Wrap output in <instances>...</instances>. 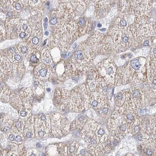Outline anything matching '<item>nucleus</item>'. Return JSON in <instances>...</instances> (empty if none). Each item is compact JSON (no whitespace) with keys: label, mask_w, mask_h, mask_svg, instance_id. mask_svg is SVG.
<instances>
[{"label":"nucleus","mask_w":156,"mask_h":156,"mask_svg":"<svg viewBox=\"0 0 156 156\" xmlns=\"http://www.w3.org/2000/svg\"><path fill=\"white\" fill-rule=\"evenodd\" d=\"M102 44V51L104 52L124 51L136 46L140 42L134 22L132 25L122 27L115 20L108 35L104 37Z\"/></svg>","instance_id":"f257e3e1"},{"label":"nucleus","mask_w":156,"mask_h":156,"mask_svg":"<svg viewBox=\"0 0 156 156\" xmlns=\"http://www.w3.org/2000/svg\"><path fill=\"white\" fill-rule=\"evenodd\" d=\"M95 57L94 48L88 42L79 44L72 57L71 62L76 69L82 71L94 60Z\"/></svg>","instance_id":"f03ea898"},{"label":"nucleus","mask_w":156,"mask_h":156,"mask_svg":"<svg viewBox=\"0 0 156 156\" xmlns=\"http://www.w3.org/2000/svg\"><path fill=\"white\" fill-rule=\"evenodd\" d=\"M97 70L101 73L106 84L109 86L115 85L119 81L120 74L117 70L116 64L112 59L107 58L98 64Z\"/></svg>","instance_id":"7ed1b4c3"},{"label":"nucleus","mask_w":156,"mask_h":156,"mask_svg":"<svg viewBox=\"0 0 156 156\" xmlns=\"http://www.w3.org/2000/svg\"><path fill=\"white\" fill-rule=\"evenodd\" d=\"M70 129V122L60 114L52 115L51 119V133L54 136H61L66 134Z\"/></svg>","instance_id":"20e7f679"},{"label":"nucleus","mask_w":156,"mask_h":156,"mask_svg":"<svg viewBox=\"0 0 156 156\" xmlns=\"http://www.w3.org/2000/svg\"><path fill=\"white\" fill-rule=\"evenodd\" d=\"M34 129L37 138L43 139L51 133V119L48 115L42 114L35 117Z\"/></svg>","instance_id":"39448f33"},{"label":"nucleus","mask_w":156,"mask_h":156,"mask_svg":"<svg viewBox=\"0 0 156 156\" xmlns=\"http://www.w3.org/2000/svg\"><path fill=\"white\" fill-rule=\"evenodd\" d=\"M80 88L76 87L71 93L68 109L75 112H80L84 108V98Z\"/></svg>","instance_id":"423d86ee"},{"label":"nucleus","mask_w":156,"mask_h":156,"mask_svg":"<svg viewBox=\"0 0 156 156\" xmlns=\"http://www.w3.org/2000/svg\"><path fill=\"white\" fill-rule=\"evenodd\" d=\"M22 21L19 18H13L5 21V26L6 37L13 39L19 36L22 33Z\"/></svg>","instance_id":"0eeeda50"},{"label":"nucleus","mask_w":156,"mask_h":156,"mask_svg":"<svg viewBox=\"0 0 156 156\" xmlns=\"http://www.w3.org/2000/svg\"><path fill=\"white\" fill-rule=\"evenodd\" d=\"M70 95L71 92L69 90L61 88L56 89L54 93V99L58 109L62 111L68 109Z\"/></svg>","instance_id":"6e6552de"},{"label":"nucleus","mask_w":156,"mask_h":156,"mask_svg":"<svg viewBox=\"0 0 156 156\" xmlns=\"http://www.w3.org/2000/svg\"><path fill=\"white\" fill-rule=\"evenodd\" d=\"M34 72L36 79L44 83L47 80L50 81L55 77L53 76V68L51 66L44 65L42 62H40L36 67Z\"/></svg>","instance_id":"1a4fd4ad"},{"label":"nucleus","mask_w":156,"mask_h":156,"mask_svg":"<svg viewBox=\"0 0 156 156\" xmlns=\"http://www.w3.org/2000/svg\"><path fill=\"white\" fill-rule=\"evenodd\" d=\"M94 5V12L96 17L102 19L105 17L111 10L110 1H96Z\"/></svg>","instance_id":"9d476101"},{"label":"nucleus","mask_w":156,"mask_h":156,"mask_svg":"<svg viewBox=\"0 0 156 156\" xmlns=\"http://www.w3.org/2000/svg\"><path fill=\"white\" fill-rule=\"evenodd\" d=\"M42 34L40 29L34 30L32 32L28 38V44L33 49L39 51V49L42 47Z\"/></svg>","instance_id":"9b49d317"},{"label":"nucleus","mask_w":156,"mask_h":156,"mask_svg":"<svg viewBox=\"0 0 156 156\" xmlns=\"http://www.w3.org/2000/svg\"><path fill=\"white\" fill-rule=\"evenodd\" d=\"M25 69L24 65L22 62H15L12 63L11 79L16 83H20L21 79L24 75Z\"/></svg>","instance_id":"f8f14e48"},{"label":"nucleus","mask_w":156,"mask_h":156,"mask_svg":"<svg viewBox=\"0 0 156 156\" xmlns=\"http://www.w3.org/2000/svg\"><path fill=\"white\" fill-rule=\"evenodd\" d=\"M35 117L31 115L26 121L23 135L25 138H33L35 136L34 129Z\"/></svg>","instance_id":"ddd939ff"},{"label":"nucleus","mask_w":156,"mask_h":156,"mask_svg":"<svg viewBox=\"0 0 156 156\" xmlns=\"http://www.w3.org/2000/svg\"><path fill=\"white\" fill-rule=\"evenodd\" d=\"M19 145L14 143L8 142L6 146L5 147H1V156H18V150Z\"/></svg>","instance_id":"4468645a"},{"label":"nucleus","mask_w":156,"mask_h":156,"mask_svg":"<svg viewBox=\"0 0 156 156\" xmlns=\"http://www.w3.org/2000/svg\"><path fill=\"white\" fill-rule=\"evenodd\" d=\"M26 122V121L25 120L21 118L15 121L9 133H12L15 135V136L17 135H20L25 138L23 132Z\"/></svg>","instance_id":"2eb2a0df"},{"label":"nucleus","mask_w":156,"mask_h":156,"mask_svg":"<svg viewBox=\"0 0 156 156\" xmlns=\"http://www.w3.org/2000/svg\"><path fill=\"white\" fill-rule=\"evenodd\" d=\"M44 82L37 80L33 83V95L34 98L41 99L44 97Z\"/></svg>","instance_id":"dca6fc26"},{"label":"nucleus","mask_w":156,"mask_h":156,"mask_svg":"<svg viewBox=\"0 0 156 156\" xmlns=\"http://www.w3.org/2000/svg\"><path fill=\"white\" fill-rule=\"evenodd\" d=\"M14 122L8 115H1V131L8 134L10 131Z\"/></svg>","instance_id":"f3484780"},{"label":"nucleus","mask_w":156,"mask_h":156,"mask_svg":"<svg viewBox=\"0 0 156 156\" xmlns=\"http://www.w3.org/2000/svg\"><path fill=\"white\" fill-rule=\"evenodd\" d=\"M11 91L9 87L4 83L2 81H1V101L3 103H8L10 100Z\"/></svg>","instance_id":"a211bd4d"},{"label":"nucleus","mask_w":156,"mask_h":156,"mask_svg":"<svg viewBox=\"0 0 156 156\" xmlns=\"http://www.w3.org/2000/svg\"><path fill=\"white\" fill-rule=\"evenodd\" d=\"M11 105L18 111L23 105V102L19 96L12 95L11 94L10 100Z\"/></svg>","instance_id":"6ab92c4d"},{"label":"nucleus","mask_w":156,"mask_h":156,"mask_svg":"<svg viewBox=\"0 0 156 156\" xmlns=\"http://www.w3.org/2000/svg\"><path fill=\"white\" fill-rule=\"evenodd\" d=\"M79 146V143L74 142L72 143L67 148V155L74 156L76 155L78 151Z\"/></svg>","instance_id":"aec40b11"},{"label":"nucleus","mask_w":156,"mask_h":156,"mask_svg":"<svg viewBox=\"0 0 156 156\" xmlns=\"http://www.w3.org/2000/svg\"><path fill=\"white\" fill-rule=\"evenodd\" d=\"M41 61L43 63L48 66H51L52 63L51 57L47 51H43L41 54Z\"/></svg>","instance_id":"412c9836"},{"label":"nucleus","mask_w":156,"mask_h":156,"mask_svg":"<svg viewBox=\"0 0 156 156\" xmlns=\"http://www.w3.org/2000/svg\"><path fill=\"white\" fill-rule=\"evenodd\" d=\"M30 62L32 64H37V65H39L37 62H39V59L37 57V55L36 53H33L32 51L30 53Z\"/></svg>","instance_id":"4be33fe9"},{"label":"nucleus","mask_w":156,"mask_h":156,"mask_svg":"<svg viewBox=\"0 0 156 156\" xmlns=\"http://www.w3.org/2000/svg\"><path fill=\"white\" fill-rule=\"evenodd\" d=\"M52 15L53 16H51V19L50 20V23L51 25L54 26V25H56L58 23V18L55 16V15L53 12Z\"/></svg>","instance_id":"5701e85b"},{"label":"nucleus","mask_w":156,"mask_h":156,"mask_svg":"<svg viewBox=\"0 0 156 156\" xmlns=\"http://www.w3.org/2000/svg\"><path fill=\"white\" fill-rule=\"evenodd\" d=\"M9 140L11 141H14L15 140V136L12 133H9Z\"/></svg>","instance_id":"b1692460"},{"label":"nucleus","mask_w":156,"mask_h":156,"mask_svg":"<svg viewBox=\"0 0 156 156\" xmlns=\"http://www.w3.org/2000/svg\"><path fill=\"white\" fill-rule=\"evenodd\" d=\"M127 119L128 120L132 121L134 119V117L131 114H128L126 115Z\"/></svg>","instance_id":"393cba45"},{"label":"nucleus","mask_w":156,"mask_h":156,"mask_svg":"<svg viewBox=\"0 0 156 156\" xmlns=\"http://www.w3.org/2000/svg\"><path fill=\"white\" fill-rule=\"evenodd\" d=\"M27 47L25 46L22 47L21 49L20 52L22 54H24L27 53Z\"/></svg>","instance_id":"a878e982"},{"label":"nucleus","mask_w":156,"mask_h":156,"mask_svg":"<svg viewBox=\"0 0 156 156\" xmlns=\"http://www.w3.org/2000/svg\"><path fill=\"white\" fill-rule=\"evenodd\" d=\"M15 9L16 10H20L22 8L21 5L18 2L15 4Z\"/></svg>","instance_id":"bb28decb"},{"label":"nucleus","mask_w":156,"mask_h":156,"mask_svg":"<svg viewBox=\"0 0 156 156\" xmlns=\"http://www.w3.org/2000/svg\"><path fill=\"white\" fill-rule=\"evenodd\" d=\"M22 59L21 56L20 54H16L15 56V61H19Z\"/></svg>","instance_id":"cd10ccee"},{"label":"nucleus","mask_w":156,"mask_h":156,"mask_svg":"<svg viewBox=\"0 0 156 156\" xmlns=\"http://www.w3.org/2000/svg\"><path fill=\"white\" fill-rule=\"evenodd\" d=\"M19 37L20 38H25V37H27V34L25 32L22 31L21 33L19 35Z\"/></svg>","instance_id":"c85d7f7f"},{"label":"nucleus","mask_w":156,"mask_h":156,"mask_svg":"<svg viewBox=\"0 0 156 156\" xmlns=\"http://www.w3.org/2000/svg\"><path fill=\"white\" fill-rule=\"evenodd\" d=\"M48 19L47 17H46L44 20V26L45 29L47 28V26H48Z\"/></svg>","instance_id":"c756f323"},{"label":"nucleus","mask_w":156,"mask_h":156,"mask_svg":"<svg viewBox=\"0 0 156 156\" xmlns=\"http://www.w3.org/2000/svg\"><path fill=\"white\" fill-rule=\"evenodd\" d=\"M122 96H123V95H122V93H118L117 95V98H118V100H122Z\"/></svg>","instance_id":"7c9ffc66"},{"label":"nucleus","mask_w":156,"mask_h":156,"mask_svg":"<svg viewBox=\"0 0 156 156\" xmlns=\"http://www.w3.org/2000/svg\"><path fill=\"white\" fill-rule=\"evenodd\" d=\"M108 108L106 107H104L102 110V113L106 115V114L108 113Z\"/></svg>","instance_id":"2f4dec72"},{"label":"nucleus","mask_w":156,"mask_h":156,"mask_svg":"<svg viewBox=\"0 0 156 156\" xmlns=\"http://www.w3.org/2000/svg\"><path fill=\"white\" fill-rule=\"evenodd\" d=\"M85 154V151L83 149H82L79 152V154H80V155H83Z\"/></svg>","instance_id":"473e14b6"},{"label":"nucleus","mask_w":156,"mask_h":156,"mask_svg":"<svg viewBox=\"0 0 156 156\" xmlns=\"http://www.w3.org/2000/svg\"><path fill=\"white\" fill-rule=\"evenodd\" d=\"M143 139V135H142L141 134H140L138 135V140H141L142 139Z\"/></svg>","instance_id":"72a5a7b5"},{"label":"nucleus","mask_w":156,"mask_h":156,"mask_svg":"<svg viewBox=\"0 0 156 156\" xmlns=\"http://www.w3.org/2000/svg\"><path fill=\"white\" fill-rule=\"evenodd\" d=\"M51 88L50 87H47L46 91L47 92L50 93L51 91Z\"/></svg>","instance_id":"f704fd0d"},{"label":"nucleus","mask_w":156,"mask_h":156,"mask_svg":"<svg viewBox=\"0 0 156 156\" xmlns=\"http://www.w3.org/2000/svg\"><path fill=\"white\" fill-rule=\"evenodd\" d=\"M112 143L113 144L115 145H116L118 144V141H117V140L115 139V140H114L113 142Z\"/></svg>","instance_id":"c9c22d12"},{"label":"nucleus","mask_w":156,"mask_h":156,"mask_svg":"<svg viewBox=\"0 0 156 156\" xmlns=\"http://www.w3.org/2000/svg\"><path fill=\"white\" fill-rule=\"evenodd\" d=\"M97 27L98 28H101L102 27V25L101 24V23H99L97 25Z\"/></svg>","instance_id":"e433bc0d"},{"label":"nucleus","mask_w":156,"mask_h":156,"mask_svg":"<svg viewBox=\"0 0 156 156\" xmlns=\"http://www.w3.org/2000/svg\"><path fill=\"white\" fill-rule=\"evenodd\" d=\"M49 34V32L48 31H46L45 33H44V35H45V36H48Z\"/></svg>","instance_id":"4c0bfd02"}]
</instances>
